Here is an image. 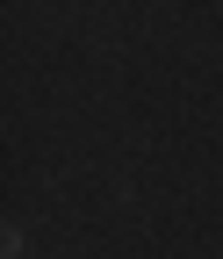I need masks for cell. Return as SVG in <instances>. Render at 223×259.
Returning <instances> with one entry per match:
<instances>
[{"label":"cell","mask_w":223,"mask_h":259,"mask_svg":"<svg viewBox=\"0 0 223 259\" xmlns=\"http://www.w3.org/2000/svg\"><path fill=\"white\" fill-rule=\"evenodd\" d=\"M22 252H29V238H22L15 223H8V231H0V259H22Z\"/></svg>","instance_id":"obj_1"}]
</instances>
